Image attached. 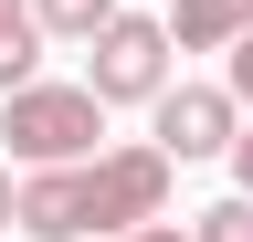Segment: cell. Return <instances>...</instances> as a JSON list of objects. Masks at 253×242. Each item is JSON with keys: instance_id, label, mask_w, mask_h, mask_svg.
<instances>
[{"instance_id": "obj_1", "label": "cell", "mask_w": 253, "mask_h": 242, "mask_svg": "<svg viewBox=\"0 0 253 242\" xmlns=\"http://www.w3.org/2000/svg\"><path fill=\"white\" fill-rule=\"evenodd\" d=\"M169 179H179V158L158 137L74 158V169H32L21 179V232L32 242H116L137 221H169Z\"/></svg>"}, {"instance_id": "obj_12", "label": "cell", "mask_w": 253, "mask_h": 242, "mask_svg": "<svg viewBox=\"0 0 253 242\" xmlns=\"http://www.w3.org/2000/svg\"><path fill=\"white\" fill-rule=\"evenodd\" d=\"M11 221H21V179L0 169V232H11Z\"/></svg>"}, {"instance_id": "obj_2", "label": "cell", "mask_w": 253, "mask_h": 242, "mask_svg": "<svg viewBox=\"0 0 253 242\" xmlns=\"http://www.w3.org/2000/svg\"><path fill=\"white\" fill-rule=\"evenodd\" d=\"M0 137H11L21 169H74V158H106V95L95 84H21L0 95Z\"/></svg>"}, {"instance_id": "obj_10", "label": "cell", "mask_w": 253, "mask_h": 242, "mask_svg": "<svg viewBox=\"0 0 253 242\" xmlns=\"http://www.w3.org/2000/svg\"><path fill=\"white\" fill-rule=\"evenodd\" d=\"M116 242H201V232H179V221H137V232H116Z\"/></svg>"}, {"instance_id": "obj_13", "label": "cell", "mask_w": 253, "mask_h": 242, "mask_svg": "<svg viewBox=\"0 0 253 242\" xmlns=\"http://www.w3.org/2000/svg\"><path fill=\"white\" fill-rule=\"evenodd\" d=\"M21 11H32V0H0V21H21Z\"/></svg>"}, {"instance_id": "obj_6", "label": "cell", "mask_w": 253, "mask_h": 242, "mask_svg": "<svg viewBox=\"0 0 253 242\" xmlns=\"http://www.w3.org/2000/svg\"><path fill=\"white\" fill-rule=\"evenodd\" d=\"M116 11H126V0H32V21H42L53 42H95Z\"/></svg>"}, {"instance_id": "obj_3", "label": "cell", "mask_w": 253, "mask_h": 242, "mask_svg": "<svg viewBox=\"0 0 253 242\" xmlns=\"http://www.w3.org/2000/svg\"><path fill=\"white\" fill-rule=\"evenodd\" d=\"M84 53H95L84 84H95L106 105H158V95H169V53H179V32H169V21H148V11H116Z\"/></svg>"}, {"instance_id": "obj_5", "label": "cell", "mask_w": 253, "mask_h": 242, "mask_svg": "<svg viewBox=\"0 0 253 242\" xmlns=\"http://www.w3.org/2000/svg\"><path fill=\"white\" fill-rule=\"evenodd\" d=\"M169 32H179V53H232L253 32V0H179Z\"/></svg>"}, {"instance_id": "obj_8", "label": "cell", "mask_w": 253, "mask_h": 242, "mask_svg": "<svg viewBox=\"0 0 253 242\" xmlns=\"http://www.w3.org/2000/svg\"><path fill=\"white\" fill-rule=\"evenodd\" d=\"M201 242H253V190H232V200H211L201 221H190Z\"/></svg>"}, {"instance_id": "obj_9", "label": "cell", "mask_w": 253, "mask_h": 242, "mask_svg": "<svg viewBox=\"0 0 253 242\" xmlns=\"http://www.w3.org/2000/svg\"><path fill=\"white\" fill-rule=\"evenodd\" d=\"M232 95H243V116H253V32L232 42Z\"/></svg>"}, {"instance_id": "obj_11", "label": "cell", "mask_w": 253, "mask_h": 242, "mask_svg": "<svg viewBox=\"0 0 253 242\" xmlns=\"http://www.w3.org/2000/svg\"><path fill=\"white\" fill-rule=\"evenodd\" d=\"M232 190H253V127L232 137Z\"/></svg>"}, {"instance_id": "obj_7", "label": "cell", "mask_w": 253, "mask_h": 242, "mask_svg": "<svg viewBox=\"0 0 253 242\" xmlns=\"http://www.w3.org/2000/svg\"><path fill=\"white\" fill-rule=\"evenodd\" d=\"M42 42H53V32H42L32 11H21V21H0V95H21V84H32V64H42Z\"/></svg>"}, {"instance_id": "obj_4", "label": "cell", "mask_w": 253, "mask_h": 242, "mask_svg": "<svg viewBox=\"0 0 253 242\" xmlns=\"http://www.w3.org/2000/svg\"><path fill=\"white\" fill-rule=\"evenodd\" d=\"M232 137H243V95L232 84H169L158 95V147L190 169V158H232Z\"/></svg>"}]
</instances>
